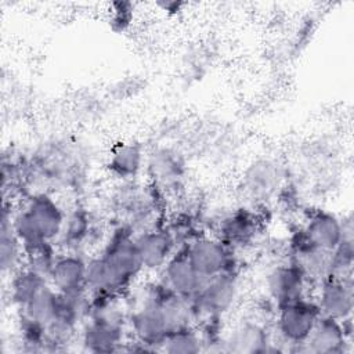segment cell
Segmentation results:
<instances>
[{
	"instance_id": "cell-1",
	"label": "cell",
	"mask_w": 354,
	"mask_h": 354,
	"mask_svg": "<svg viewBox=\"0 0 354 354\" xmlns=\"http://www.w3.org/2000/svg\"><path fill=\"white\" fill-rule=\"evenodd\" d=\"M98 254L106 263L122 295H126L145 272L136 243V231L126 224L115 223L108 230Z\"/></svg>"
},
{
	"instance_id": "cell-2",
	"label": "cell",
	"mask_w": 354,
	"mask_h": 354,
	"mask_svg": "<svg viewBox=\"0 0 354 354\" xmlns=\"http://www.w3.org/2000/svg\"><path fill=\"white\" fill-rule=\"evenodd\" d=\"M321 311L314 297L303 296L275 308L274 328L282 351L301 353Z\"/></svg>"
},
{
	"instance_id": "cell-3",
	"label": "cell",
	"mask_w": 354,
	"mask_h": 354,
	"mask_svg": "<svg viewBox=\"0 0 354 354\" xmlns=\"http://www.w3.org/2000/svg\"><path fill=\"white\" fill-rule=\"evenodd\" d=\"M239 299V272H224L203 282L188 301L195 324L203 318H224Z\"/></svg>"
},
{
	"instance_id": "cell-4",
	"label": "cell",
	"mask_w": 354,
	"mask_h": 354,
	"mask_svg": "<svg viewBox=\"0 0 354 354\" xmlns=\"http://www.w3.org/2000/svg\"><path fill=\"white\" fill-rule=\"evenodd\" d=\"M187 254L203 279L224 272H239L235 252L216 235L201 232L184 245Z\"/></svg>"
},
{
	"instance_id": "cell-5",
	"label": "cell",
	"mask_w": 354,
	"mask_h": 354,
	"mask_svg": "<svg viewBox=\"0 0 354 354\" xmlns=\"http://www.w3.org/2000/svg\"><path fill=\"white\" fill-rule=\"evenodd\" d=\"M108 231L105 232L102 223L94 216V213L83 205H76L66 212V218L57 239V246L61 250L79 252L84 254V250L91 245L104 242Z\"/></svg>"
},
{
	"instance_id": "cell-6",
	"label": "cell",
	"mask_w": 354,
	"mask_h": 354,
	"mask_svg": "<svg viewBox=\"0 0 354 354\" xmlns=\"http://www.w3.org/2000/svg\"><path fill=\"white\" fill-rule=\"evenodd\" d=\"M285 169L272 158L252 160L241 176L243 194L257 203H264L278 195L285 184Z\"/></svg>"
},
{
	"instance_id": "cell-7",
	"label": "cell",
	"mask_w": 354,
	"mask_h": 354,
	"mask_svg": "<svg viewBox=\"0 0 354 354\" xmlns=\"http://www.w3.org/2000/svg\"><path fill=\"white\" fill-rule=\"evenodd\" d=\"M353 350L351 318L340 321L328 315H319L301 353L307 354H346Z\"/></svg>"
},
{
	"instance_id": "cell-8",
	"label": "cell",
	"mask_w": 354,
	"mask_h": 354,
	"mask_svg": "<svg viewBox=\"0 0 354 354\" xmlns=\"http://www.w3.org/2000/svg\"><path fill=\"white\" fill-rule=\"evenodd\" d=\"M267 299L277 307L307 296L310 281L306 272L292 260L274 266L264 279Z\"/></svg>"
},
{
	"instance_id": "cell-9",
	"label": "cell",
	"mask_w": 354,
	"mask_h": 354,
	"mask_svg": "<svg viewBox=\"0 0 354 354\" xmlns=\"http://www.w3.org/2000/svg\"><path fill=\"white\" fill-rule=\"evenodd\" d=\"M136 243L145 272H159L180 248L166 221L136 232Z\"/></svg>"
},
{
	"instance_id": "cell-10",
	"label": "cell",
	"mask_w": 354,
	"mask_h": 354,
	"mask_svg": "<svg viewBox=\"0 0 354 354\" xmlns=\"http://www.w3.org/2000/svg\"><path fill=\"white\" fill-rule=\"evenodd\" d=\"M313 296L321 314L340 321L353 318L354 282L351 277H328L318 282Z\"/></svg>"
},
{
	"instance_id": "cell-11",
	"label": "cell",
	"mask_w": 354,
	"mask_h": 354,
	"mask_svg": "<svg viewBox=\"0 0 354 354\" xmlns=\"http://www.w3.org/2000/svg\"><path fill=\"white\" fill-rule=\"evenodd\" d=\"M279 351L266 324L256 318L241 319L225 333L224 353L263 354Z\"/></svg>"
},
{
	"instance_id": "cell-12",
	"label": "cell",
	"mask_w": 354,
	"mask_h": 354,
	"mask_svg": "<svg viewBox=\"0 0 354 354\" xmlns=\"http://www.w3.org/2000/svg\"><path fill=\"white\" fill-rule=\"evenodd\" d=\"M22 206L30 214L44 239L57 242L66 218V210L59 201L48 191H33L26 196Z\"/></svg>"
},
{
	"instance_id": "cell-13",
	"label": "cell",
	"mask_w": 354,
	"mask_h": 354,
	"mask_svg": "<svg viewBox=\"0 0 354 354\" xmlns=\"http://www.w3.org/2000/svg\"><path fill=\"white\" fill-rule=\"evenodd\" d=\"M159 279L187 301L199 292L206 281L192 266L184 246L177 248L173 256L167 260L159 271Z\"/></svg>"
},
{
	"instance_id": "cell-14",
	"label": "cell",
	"mask_w": 354,
	"mask_h": 354,
	"mask_svg": "<svg viewBox=\"0 0 354 354\" xmlns=\"http://www.w3.org/2000/svg\"><path fill=\"white\" fill-rule=\"evenodd\" d=\"M87 257L79 252L61 250L48 274L50 285L59 293L87 290L86 286Z\"/></svg>"
},
{
	"instance_id": "cell-15",
	"label": "cell",
	"mask_w": 354,
	"mask_h": 354,
	"mask_svg": "<svg viewBox=\"0 0 354 354\" xmlns=\"http://www.w3.org/2000/svg\"><path fill=\"white\" fill-rule=\"evenodd\" d=\"M260 232V218L248 207H238L218 221L214 234L234 252L250 245Z\"/></svg>"
},
{
	"instance_id": "cell-16",
	"label": "cell",
	"mask_w": 354,
	"mask_h": 354,
	"mask_svg": "<svg viewBox=\"0 0 354 354\" xmlns=\"http://www.w3.org/2000/svg\"><path fill=\"white\" fill-rule=\"evenodd\" d=\"M301 228L315 246L326 252L333 250L344 238L343 217L322 207L307 210Z\"/></svg>"
},
{
	"instance_id": "cell-17",
	"label": "cell",
	"mask_w": 354,
	"mask_h": 354,
	"mask_svg": "<svg viewBox=\"0 0 354 354\" xmlns=\"http://www.w3.org/2000/svg\"><path fill=\"white\" fill-rule=\"evenodd\" d=\"M145 153L140 144H115L106 158V170L119 183L136 181L145 166Z\"/></svg>"
},
{
	"instance_id": "cell-18",
	"label": "cell",
	"mask_w": 354,
	"mask_h": 354,
	"mask_svg": "<svg viewBox=\"0 0 354 354\" xmlns=\"http://www.w3.org/2000/svg\"><path fill=\"white\" fill-rule=\"evenodd\" d=\"M11 205H3L0 225V270L4 277L12 275L25 264V250L11 225Z\"/></svg>"
},
{
	"instance_id": "cell-19",
	"label": "cell",
	"mask_w": 354,
	"mask_h": 354,
	"mask_svg": "<svg viewBox=\"0 0 354 354\" xmlns=\"http://www.w3.org/2000/svg\"><path fill=\"white\" fill-rule=\"evenodd\" d=\"M147 169L151 174L152 184L160 191L173 184H178L184 173V165L180 156L171 149H158L147 159Z\"/></svg>"
},
{
	"instance_id": "cell-20",
	"label": "cell",
	"mask_w": 354,
	"mask_h": 354,
	"mask_svg": "<svg viewBox=\"0 0 354 354\" xmlns=\"http://www.w3.org/2000/svg\"><path fill=\"white\" fill-rule=\"evenodd\" d=\"M46 283H48V279L44 275L24 266L8 277V299L19 311Z\"/></svg>"
},
{
	"instance_id": "cell-21",
	"label": "cell",
	"mask_w": 354,
	"mask_h": 354,
	"mask_svg": "<svg viewBox=\"0 0 354 354\" xmlns=\"http://www.w3.org/2000/svg\"><path fill=\"white\" fill-rule=\"evenodd\" d=\"M18 344L22 351L43 353L48 344V325L18 311Z\"/></svg>"
},
{
	"instance_id": "cell-22",
	"label": "cell",
	"mask_w": 354,
	"mask_h": 354,
	"mask_svg": "<svg viewBox=\"0 0 354 354\" xmlns=\"http://www.w3.org/2000/svg\"><path fill=\"white\" fill-rule=\"evenodd\" d=\"M160 351L169 354H198L203 351L196 324L173 329L165 339Z\"/></svg>"
},
{
	"instance_id": "cell-23",
	"label": "cell",
	"mask_w": 354,
	"mask_h": 354,
	"mask_svg": "<svg viewBox=\"0 0 354 354\" xmlns=\"http://www.w3.org/2000/svg\"><path fill=\"white\" fill-rule=\"evenodd\" d=\"M57 303L58 292L48 282L33 296V299L22 310H19V313H24L48 325L54 318Z\"/></svg>"
},
{
	"instance_id": "cell-24",
	"label": "cell",
	"mask_w": 354,
	"mask_h": 354,
	"mask_svg": "<svg viewBox=\"0 0 354 354\" xmlns=\"http://www.w3.org/2000/svg\"><path fill=\"white\" fill-rule=\"evenodd\" d=\"M11 225L12 230L24 246V250H29L35 246L47 242L41 232L39 231L37 225L35 224L33 218L28 213V210L22 206L18 210H14L11 214Z\"/></svg>"
},
{
	"instance_id": "cell-25",
	"label": "cell",
	"mask_w": 354,
	"mask_h": 354,
	"mask_svg": "<svg viewBox=\"0 0 354 354\" xmlns=\"http://www.w3.org/2000/svg\"><path fill=\"white\" fill-rule=\"evenodd\" d=\"M354 266V236H344L340 243L329 252L328 277H351Z\"/></svg>"
},
{
	"instance_id": "cell-26",
	"label": "cell",
	"mask_w": 354,
	"mask_h": 354,
	"mask_svg": "<svg viewBox=\"0 0 354 354\" xmlns=\"http://www.w3.org/2000/svg\"><path fill=\"white\" fill-rule=\"evenodd\" d=\"M58 250L55 242H43L39 246H35L29 250H25V264L30 270L48 278V274L54 266Z\"/></svg>"
},
{
	"instance_id": "cell-27",
	"label": "cell",
	"mask_w": 354,
	"mask_h": 354,
	"mask_svg": "<svg viewBox=\"0 0 354 354\" xmlns=\"http://www.w3.org/2000/svg\"><path fill=\"white\" fill-rule=\"evenodd\" d=\"M112 25H118V29H124L131 21V4L130 3H115Z\"/></svg>"
}]
</instances>
